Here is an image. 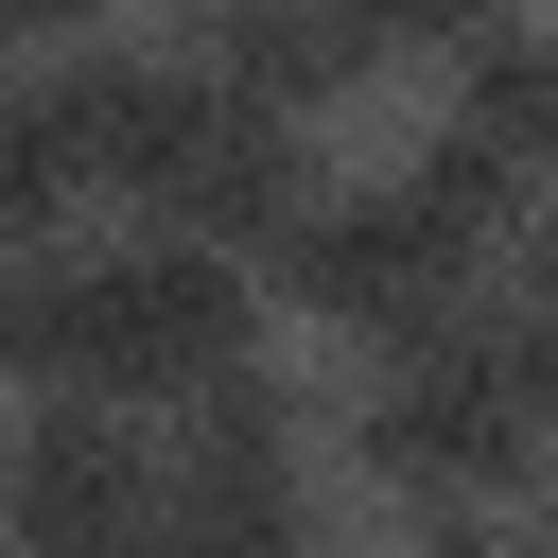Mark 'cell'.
<instances>
[{
  "mask_svg": "<svg viewBox=\"0 0 558 558\" xmlns=\"http://www.w3.org/2000/svg\"><path fill=\"white\" fill-rule=\"evenodd\" d=\"M349 453L436 523L541 488V453H558V314L506 296V314H453L436 349H384L366 401H349Z\"/></svg>",
  "mask_w": 558,
  "mask_h": 558,
  "instance_id": "1",
  "label": "cell"
},
{
  "mask_svg": "<svg viewBox=\"0 0 558 558\" xmlns=\"http://www.w3.org/2000/svg\"><path fill=\"white\" fill-rule=\"evenodd\" d=\"M244 331H262V279L192 227L52 244V384H87V401H209V384H244Z\"/></svg>",
  "mask_w": 558,
  "mask_h": 558,
  "instance_id": "2",
  "label": "cell"
},
{
  "mask_svg": "<svg viewBox=\"0 0 558 558\" xmlns=\"http://www.w3.org/2000/svg\"><path fill=\"white\" fill-rule=\"evenodd\" d=\"M157 506H174V436L87 384H52L0 436V558H157Z\"/></svg>",
  "mask_w": 558,
  "mask_h": 558,
  "instance_id": "3",
  "label": "cell"
},
{
  "mask_svg": "<svg viewBox=\"0 0 558 558\" xmlns=\"http://www.w3.org/2000/svg\"><path fill=\"white\" fill-rule=\"evenodd\" d=\"M471 262H488V244H453V227L418 209V174H366V192H331V209L279 244V296H296L314 331H349V349H436V331L471 314Z\"/></svg>",
  "mask_w": 558,
  "mask_h": 558,
  "instance_id": "4",
  "label": "cell"
},
{
  "mask_svg": "<svg viewBox=\"0 0 558 558\" xmlns=\"http://www.w3.org/2000/svg\"><path fill=\"white\" fill-rule=\"evenodd\" d=\"M35 105H52V140H70V174L87 192H122V209H174V174H192V140H209V70L192 52H70V70H35Z\"/></svg>",
  "mask_w": 558,
  "mask_h": 558,
  "instance_id": "5",
  "label": "cell"
},
{
  "mask_svg": "<svg viewBox=\"0 0 558 558\" xmlns=\"http://www.w3.org/2000/svg\"><path fill=\"white\" fill-rule=\"evenodd\" d=\"M192 70L227 87V105H279V122H331L384 52H366V17L349 0H192Z\"/></svg>",
  "mask_w": 558,
  "mask_h": 558,
  "instance_id": "6",
  "label": "cell"
},
{
  "mask_svg": "<svg viewBox=\"0 0 558 558\" xmlns=\"http://www.w3.org/2000/svg\"><path fill=\"white\" fill-rule=\"evenodd\" d=\"M453 140H488L506 174H541V192H558V17H523V35L453 52Z\"/></svg>",
  "mask_w": 558,
  "mask_h": 558,
  "instance_id": "7",
  "label": "cell"
},
{
  "mask_svg": "<svg viewBox=\"0 0 558 558\" xmlns=\"http://www.w3.org/2000/svg\"><path fill=\"white\" fill-rule=\"evenodd\" d=\"M70 140H52V105L35 87H0V262H52V227H70Z\"/></svg>",
  "mask_w": 558,
  "mask_h": 558,
  "instance_id": "8",
  "label": "cell"
},
{
  "mask_svg": "<svg viewBox=\"0 0 558 558\" xmlns=\"http://www.w3.org/2000/svg\"><path fill=\"white\" fill-rule=\"evenodd\" d=\"M366 17V52H488V35H523V0H349Z\"/></svg>",
  "mask_w": 558,
  "mask_h": 558,
  "instance_id": "9",
  "label": "cell"
},
{
  "mask_svg": "<svg viewBox=\"0 0 558 558\" xmlns=\"http://www.w3.org/2000/svg\"><path fill=\"white\" fill-rule=\"evenodd\" d=\"M105 17L122 0H0V52H52L70 70V52H105Z\"/></svg>",
  "mask_w": 558,
  "mask_h": 558,
  "instance_id": "10",
  "label": "cell"
},
{
  "mask_svg": "<svg viewBox=\"0 0 558 558\" xmlns=\"http://www.w3.org/2000/svg\"><path fill=\"white\" fill-rule=\"evenodd\" d=\"M418 558H523V541H506L488 506H453V523H418Z\"/></svg>",
  "mask_w": 558,
  "mask_h": 558,
  "instance_id": "11",
  "label": "cell"
},
{
  "mask_svg": "<svg viewBox=\"0 0 558 558\" xmlns=\"http://www.w3.org/2000/svg\"><path fill=\"white\" fill-rule=\"evenodd\" d=\"M523 296L558 314V192H541V227H523Z\"/></svg>",
  "mask_w": 558,
  "mask_h": 558,
  "instance_id": "12",
  "label": "cell"
},
{
  "mask_svg": "<svg viewBox=\"0 0 558 558\" xmlns=\"http://www.w3.org/2000/svg\"><path fill=\"white\" fill-rule=\"evenodd\" d=\"M523 558H558V471H541V488H523Z\"/></svg>",
  "mask_w": 558,
  "mask_h": 558,
  "instance_id": "13",
  "label": "cell"
},
{
  "mask_svg": "<svg viewBox=\"0 0 558 558\" xmlns=\"http://www.w3.org/2000/svg\"><path fill=\"white\" fill-rule=\"evenodd\" d=\"M0 384H17V349H0Z\"/></svg>",
  "mask_w": 558,
  "mask_h": 558,
  "instance_id": "14",
  "label": "cell"
}]
</instances>
